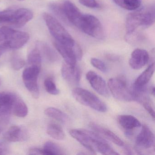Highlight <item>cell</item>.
<instances>
[{
  "instance_id": "cell-1",
  "label": "cell",
  "mask_w": 155,
  "mask_h": 155,
  "mask_svg": "<svg viewBox=\"0 0 155 155\" xmlns=\"http://www.w3.org/2000/svg\"><path fill=\"white\" fill-rule=\"evenodd\" d=\"M69 133L73 138L93 154L99 152L103 155H119L104 138L97 133L83 129H73L70 130Z\"/></svg>"
},
{
  "instance_id": "cell-2",
  "label": "cell",
  "mask_w": 155,
  "mask_h": 155,
  "mask_svg": "<svg viewBox=\"0 0 155 155\" xmlns=\"http://www.w3.org/2000/svg\"><path fill=\"white\" fill-rule=\"evenodd\" d=\"M43 17L50 32L56 41L69 47L75 46L76 41L57 19L48 13H44Z\"/></svg>"
},
{
  "instance_id": "cell-3",
  "label": "cell",
  "mask_w": 155,
  "mask_h": 155,
  "mask_svg": "<svg viewBox=\"0 0 155 155\" xmlns=\"http://www.w3.org/2000/svg\"><path fill=\"white\" fill-rule=\"evenodd\" d=\"M155 21L154 10L131 12L127 16L126 28L127 34L135 32L140 27H148L154 24Z\"/></svg>"
},
{
  "instance_id": "cell-4",
  "label": "cell",
  "mask_w": 155,
  "mask_h": 155,
  "mask_svg": "<svg viewBox=\"0 0 155 155\" xmlns=\"http://www.w3.org/2000/svg\"><path fill=\"white\" fill-rule=\"evenodd\" d=\"M72 93L74 98L82 105L99 112H105L107 111V107L105 103L87 90L76 87L72 90Z\"/></svg>"
},
{
  "instance_id": "cell-5",
  "label": "cell",
  "mask_w": 155,
  "mask_h": 155,
  "mask_svg": "<svg viewBox=\"0 0 155 155\" xmlns=\"http://www.w3.org/2000/svg\"><path fill=\"white\" fill-rule=\"evenodd\" d=\"M108 87L116 99L120 101H134L133 91L130 89L126 81L122 78H111L108 82Z\"/></svg>"
},
{
  "instance_id": "cell-6",
  "label": "cell",
  "mask_w": 155,
  "mask_h": 155,
  "mask_svg": "<svg viewBox=\"0 0 155 155\" xmlns=\"http://www.w3.org/2000/svg\"><path fill=\"white\" fill-rule=\"evenodd\" d=\"M78 28L92 38L98 39L104 38L103 26L99 20L93 15H83Z\"/></svg>"
},
{
  "instance_id": "cell-7",
  "label": "cell",
  "mask_w": 155,
  "mask_h": 155,
  "mask_svg": "<svg viewBox=\"0 0 155 155\" xmlns=\"http://www.w3.org/2000/svg\"><path fill=\"white\" fill-rule=\"evenodd\" d=\"M41 68L36 66H30L26 68L22 73V80L25 87L36 99L38 98L40 95L38 80Z\"/></svg>"
},
{
  "instance_id": "cell-8",
  "label": "cell",
  "mask_w": 155,
  "mask_h": 155,
  "mask_svg": "<svg viewBox=\"0 0 155 155\" xmlns=\"http://www.w3.org/2000/svg\"><path fill=\"white\" fill-rule=\"evenodd\" d=\"M54 45L67 64L74 66L76 65L77 61L81 60L82 57V50L77 43L72 47L63 45L56 41L54 42Z\"/></svg>"
},
{
  "instance_id": "cell-9",
  "label": "cell",
  "mask_w": 155,
  "mask_h": 155,
  "mask_svg": "<svg viewBox=\"0 0 155 155\" xmlns=\"http://www.w3.org/2000/svg\"><path fill=\"white\" fill-rule=\"evenodd\" d=\"M136 144L137 147L145 149L155 147V136L147 125L142 126L140 132L136 137Z\"/></svg>"
},
{
  "instance_id": "cell-10",
  "label": "cell",
  "mask_w": 155,
  "mask_h": 155,
  "mask_svg": "<svg viewBox=\"0 0 155 155\" xmlns=\"http://www.w3.org/2000/svg\"><path fill=\"white\" fill-rule=\"evenodd\" d=\"M86 78L91 86L99 94L103 97H109V92L105 81L93 71H89L86 74Z\"/></svg>"
},
{
  "instance_id": "cell-11",
  "label": "cell",
  "mask_w": 155,
  "mask_h": 155,
  "mask_svg": "<svg viewBox=\"0 0 155 155\" xmlns=\"http://www.w3.org/2000/svg\"><path fill=\"white\" fill-rule=\"evenodd\" d=\"M62 5L69 23L79 28L83 14L75 4L69 1H66Z\"/></svg>"
},
{
  "instance_id": "cell-12",
  "label": "cell",
  "mask_w": 155,
  "mask_h": 155,
  "mask_svg": "<svg viewBox=\"0 0 155 155\" xmlns=\"http://www.w3.org/2000/svg\"><path fill=\"white\" fill-rule=\"evenodd\" d=\"M149 58V55L147 51L136 49L131 53L129 64L133 69L139 70L148 63Z\"/></svg>"
},
{
  "instance_id": "cell-13",
  "label": "cell",
  "mask_w": 155,
  "mask_h": 155,
  "mask_svg": "<svg viewBox=\"0 0 155 155\" xmlns=\"http://www.w3.org/2000/svg\"><path fill=\"white\" fill-rule=\"evenodd\" d=\"M30 36L28 33L24 31L14 30L12 32L7 42L9 49H18L22 48L28 41Z\"/></svg>"
},
{
  "instance_id": "cell-14",
  "label": "cell",
  "mask_w": 155,
  "mask_h": 155,
  "mask_svg": "<svg viewBox=\"0 0 155 155\" xmlns=\"http://www.w3.org/2000/svg\"><path fill=\"white\" fill-rule=\"evenodd\" d=\"M17 96L9 92H0V117L9 116Z\"/></svg>"
},
{
  "instance_id": "cell-15",
  "label": "cell",
  "mask_w": 155,
  "mask_h": 155,
  "mask_svg": "<svg viewBox=\"0 0 155 155\" xmlns=\"http://www.w3.org/2000/svg\"><path fill=\"white\" fill-rule=\"evenodd\" d=\"M61 72L63 78L68 82L75 84L79 83L81 78V70L76 65L71 66L64 63L61 68Z\"/></svg>"
},
{
  "instance_id": "cell-16",
  "label": "cell",
  "mask_w": 155,
  "mask_h": 155,
  "mask_svg": "<svg viewBox=\"0 0 155 155\" xmlns=\"http://www.w3.org/2000/svg\"><path fill=\"white\" fill-rule=\"evenodd\" d=\"M4 138L9 142L25 141L28 138V133L23 127L13 126L10 127L4 133Z\"/></svg>"
},
{
  "instance_id": "cell-17",
  "label": "cell",
  "mask_w": 155,
  "mask_h": 155,
  "mask_svg": "<svg viewBox=\"0 0 155 155\" xmlns=\"http://www.w3.org/2000/svg\"><path fill=\"white\" fill-rule=\"evenodd\" d=\"M33 17V12L28 9L20 8L14 10L11 25L16 28H21L30 21Z\"/></svg>"
},
{
  "instance_id": "cell-18",
  "label": "cell",
  "mask_w": 155,
  "mask_h": 155,
  "mask_svg": "<svg viewBox=\"0 0 155 155\" xmlns=\"http://www.w3.org/2000/svg\"><path fill=\"white\" fill-rule=\"evenodd\" d=\"M89 127L95 132L101 134V136L112 141L116 145L119 147H123L124 146V142L122 140L111 130L94 122L90 123Z\"/></svg>"
},
{
  "instance_id": "cell-19",
  "label": "cell",
  "mask_w": 155,
  "mask_h": 155,
  "mask_svg": "<svg viewBox=\"0 0 155 155\" xmlns=\"http://www.w3.org/2000/svg\"><path fill=\"white\" fill-rule=\"evenodd\" d=\"M117 120L119 125L127 131L131 130L141 126L139 120L131 115H120L118 117Z\"/></svg>"
},
{
  "instance_id": "cell-20",
  "label": "cell",
  "mask_w": 155,
  "mask_h": 155,
  "mask_svg": "<svg viewBox=\"0 0 155 155\" xmlns=\"http://www.w3.org/2000/svg\"><path fill=\"white\" fill-rule=\"evenodd\" d=\"M155 71V64L151 63L135 81L133 88L140 89L144 87L151 79Z\"/></svg>"
},
{
  "instance_id": "cell-21",
  "label": "cell",
  "mask_w": 155,
  "mask_h": 155,
  "mask_svg": "<svg viewBox=\"0 0 155 155\" xmlns=\"http://www.w3.org/2000/svg\"><path fill=\"white\" fill-rule=\"evenodd\" d=\"M28 110L27 105L19 97L17 96L12 107V112L19 117H25L27 116Z\"/></svg>"
},
{
  "instance_id": "cell-22",
  "label": "cell",
  "mask_w": 155,
  "mask_h": 155,
  "mask_svg": "<svg viewBox=\"0 0 155 155\" xmlns=\"http://www.w3.org/2000/svg\"><path fill=\"white\" fill-rule=\"evenodd\" d=\"M38 47L46 59L51 62H54L58 59L57 53L48 45L42 42H39Z\"/></svg>"
},
{
  "instance_id": "cell-23",
  "label": "cell",
  "mask_w": 155,
  "mask_h": 155,
  "mask_svg": "<svg viewBox=\"0 0 155 155\" xmlns=\"http://www.w3.org/2000/svg\"><path fill=\"white\" fill-rule=\"evenodd\" d=\"M47 131L48 134L54 139L61 140L65 139V132L58 124L51 123L47 127Z\"/></svg>"
},
{
  "instance_id": "cell-24",
  "label": "cell",
  "mask_w": 155,
  "mask_h": 155,
  "mask_svg": "<svg viewBox=\"0 0 155 155\" xmlns=\"http://www.w3.org/2000/svg\"><path fill=\"white\" fill-rule=\"evenodd\" d=\"M44 113L48 117L54 119L61 123H66L68 120V117L67 114L56 108H48L45 110Z\"/></svg>"
},
{
  "instance_id": "cell-25",
  "label": "cell",
  "mask_w": 155,
  "mask_h": 155,
  "mask_svg": "<svg viewBox=\"0 0 155 155\" xmlns=\"http://www.w3.org/2000/svg\"><path fill=\"white\" fill-rule=\"evenodd\" d=\"M43 155H63L62 149L56 143L51 141H48L44 144L42 149Z\"/></svg>"
},
{
  "instance_id": "cell-26",
  "label": "cell",
  "mask_w": 155,
  "mask_h": 155,
  "mask_svg": "<svg viewBox=\"0 0 155 155\" xmlns=\"http://www.w3.org/2000/svg\"><path fill=\"white\" fill-rule=\"evenodd\" d=\"M119 7L129 11H134L141 6V0H113Z\"/></svg>"
},
{
  "instance_id": "cell-27",
  "label": "cell",
  "mask_w": 155,
  "mask_h": 155,
  "mask_svg": "<svg viewBox=\"0 0 155 155\" xmlns=\"http://www.w3.org/2000/svg\"><path fill=\"white\" fill-rule=\"evenodd\" d=\"M28 61L30 66H36L41 68V53L38 47L30 51L28 55Z\"/></svg>"
},
{
  "instance_id": "cell-28",
  "label": "cell",
  "mask_w": 155,
  "mask_h": 155,
  "mask_svg": "<svg viewBox=\"0 0 155 155\" xmlns=\"http://www.w3.org/2000/svg\"><path fill=\"white\" fill-rule=\"evenodd\" d=\"M50 9L61 20L66 23H69L66 18L62 4L52 2L49 5Z\"/></svg>"
},
{
  "instance_id": "cell-29",
  "label": "cell",
  "mask_w": 155,
  "mask_h": 155,
  "mask_svg": "<svg viewBox=\"0 0 155 155\" xmlns=\"http://www.w3.org/2000/svg\"><path fill=\"white\" fill-rule=\"evenodd\" d=\"M25 61L23 58L18 53H14L12 55L11 64L14 70L21 69L25 65Z\"/></svg>"
},
{
  "instance_id": "cell-30",
  "label": "cell",
  "mask_w": 155,
  "mask_h": 155,
  "mask_svg": "<svg viewBox=\"0 0 155 155\" xmlns=\"http://www.w3.org/2000/svg\"><path fill=\"white\" fill-rule=\"evenodd\" d=\"M14 10H6L0 12V24L11 25L13 19Z\"/></svg>"
},
{
  "instance_id": "cell-31",
  "label": "cell",
  "mask_w": 155,
  "mask_h": 155,
  "mask_svg": "<svg viewBox=\"0 0 155 155\" xmlns=\"http://www.w3.org/2000/svg\"><path fill=\"white\" fill-rule=\"evenodd\" d=\"M44 87L46 91L51 95H57L59 93V90L51 78H47L45 80Z\"/></svg>"
},
{
  "instance_id": "cell-32",
  "label": "cell",
  "mask_w": 155,
  "mask_h": 155,
  "mask_svg": "<svg viewBox=\"0 0 155 155\" xmlns=\"http://www.w3.org/2000/svg\"><path fill=\"white\" fill-rule=\"evenodd\" d=\"M91 63L94 68L102 72H106L107 71V65L101 60L96 58H92L91 59Z\"/></svg>"
},
{
  "instance_id": "cell-33",
  "label": "cell",
  "mask_w": 155,
  "mask_h": 155,
  "mask_svg": "<svg viewBox=\"0 0 155 155\" xmlns=\"http://www.w3.org/2000/svg\"><path fill=\"white\" fill-rule=\"evenodd\" d=\"M79 2L81 5L90 8H95L99 7L96 0H79Z\"/></svg>"
},
{
  "instance_id": "cell-34",
  "label": "cell",
  "mask_w": 155,
  "mask_h": 155,
  "mask_svg": "<svg viewBox=\"0 0 155 155\" xmlns=\"http://www.w3.org/2000/svg\"><path fill=\"white\" fill-rule=\"evenodd\" d=\"M8 116L0 117V133L5 128L8 123Z\"/></svg>"
},
{
  "instance_id": "cell-35",
  "label": "cell",
  "mask_w": 155,
  "mask_h": 155,
  "mask_svg": "<svg viewBox=\"0 0 155 155\" xmlns=\"http://www.w3.org/2000/svg\"><path fill=\"white\" fill-rule=\"evenodd\" d=\"M28 154L29 155H43L42 149L38 148L33 147L30 148L29 150Z\"/></svg>"
},
{
  "instance_id": "cell-36",
  "label": "cell",
  "mask_w": 155,
  "mask_h": 155,
  "mask_svg": "<svg viewBox=\"0 0 155 155\" xmlns=\"http://www.w3.org/2000/svg\"><path fill=\"white\" fill-rule=\"evenodd\" d=\"M8 148L5 143L0 142V155H5L8 153Z\"/></svg>"
},
{
  "instance_id": "cell-37",
  "label": "cell",
  "mask_w": 155,
  "mask_h": 155,
  "mask_svg": "<svg viewBox=\"0 0 155 155\" xmlns=\"http://www.w3.org/2000/svg\"><path fill=\"white\" fill-rule=\"evenodd\" d=\"M8 49V44L5 41L0 45V58Z\"/></svg>"
},
{
  "instance_id": "cell-38",
  "label": "cell",
  "mask_w": 155,
  "mask_h": 155,
  "mask_svg": "<svg viewBox=\"0 0 155 155\" xmlns=\"http://www.w3.org/2000/svg\"><path fill=\"white\" fill-rule=\"evenodd\" d=\"M150 93H151V94H152L153 96H155V87H154V86H153L152 87H151V88H150Z\"/></svg>"
},
{
  "instance_id": "cell-39",
  "label": "cell",
  "mask_w": 155,
  "mask_h": 155,
  "mask_svg": "<svg viewBox=\"0 0 155 155\" xmlns=\"http://www.w3.org/2000/svg\"><path fill=\"white\" fill-rule=\"evenodd\" d=\"M18 1H23L24 0H18Z\"/></svg>"
},
{
  "instance_id": "cell-40",
  "label": "cell",
  "mask_w": 155,
  "mask_h": 155,
  "mask_svg": "<svg viewBox=\"0 0 155 155\" xmlns=\"http://www.w3.org/2000/svg\"><path fill=\"white\" fill-rule=\"evenodd\" d=\"M1 80H0V85H1Z\"/></svg>"
}]
</instances>
